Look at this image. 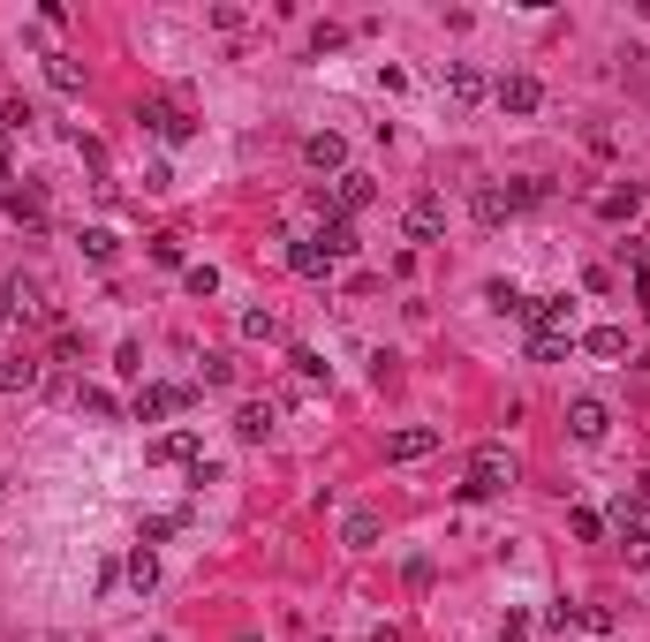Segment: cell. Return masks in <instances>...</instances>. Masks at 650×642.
I'll return each mask as SVG.
<instances>
[{"mask_svg":"<svg viewBox=\"0 0 650 642\" xmlns=\"http://www.w3.org/2000/svg\"><path fill=\"white\" fill-rule=\"evenodd\" d=\"M514 454H499V446H484L477 461H469V484H462V499H499V491H514Z\"/></svg>","mask_w":650,"mask_h":642,"instance_id":"obj_1","label":"cell"},{"mask_svg":"<svg viewBox=\"0 0 650 642\" xmlns=\"http://www.w3.org/2000/svg\"><path fill=\"white\" fill-rule=\"evenodd\" d=\"M605 529H613V544L635 559V567H650V507H643V499H620Z\"/></svg>","mask_w":650,"mask_h":642,"instance_id":"obj_2","label":"cell"},{"mask_svg":"<svg viewBox=\"0 0 650 642\" xmlns=\"http://www.w3.org/2000/svg\"><path fill=\"white\" fill-rule=\"evenodd\" d=\"M401 220H409V242H439L446 235V197H439V189H416Z\"/></svg>","mask_w":650,"mask_h":642,"instance_id":"obj_3","label":"cell"},{"mask_svg":"<svg viewBox=\"0 0 650 642\" xmlns=\"http://www.w3.org/2000/svg\"><path fill=\"white\" fill-rule=\"evenodd\" d=\"M303 167H310V174H333V182H341V174H348V144H341L333 129L303 136Z\"/></svg>","mask_w":650,"mask_h":642,"instance_id":"obj_4","label":"cell"},{"mask_svg":"<svg viewBox=\"0 0 650 642\" xmlns=\"http://www.w3.org/2000/svg\"><path fill=\"white\" fill-rule=\"evenodd\" d=\"M137 121L159 136V144H182V136H189V114H182L174 99H144V106H137Z\"/></svg>","mask_w":650,"mask_h":642,"instance_id":"obj_5","label":"cell"},{"mask_svg":"<svg viewBox=\"0 0 650 642\" xmlns=\"http://www.w3.org/2000/svg\"><path fill=\"white\" fill-rule=\"evenodd\" d=\"M197 401V386H144L137 393V423H159V416H174V408H189Z\"/></svg>","mask_w":650,"mask_h":642,"instance_id":"obj_6","label":"cell"},{"mask_svg":"<svg viewBox=\"0 0 650 642\" xmlns=\"http://www.w3.org/2000/svg\"><path fill=\"white\" fill-rule=\"evenodd\" d=\"M424 454H439V431L431 423H409V431L386 439V461H424Z\"/></svg>","mask_w":650,"mask_h":642,"instance_id":"obj_7","label":"cell"},{"mask_svg":"<svg viewBox=\"0 0 650 642\" xmlns=\"http://www.w3.org/2000/svg\"><path fill=\"white\" fill-rule=\"evenodd\" d=\"M567 431H575L582 446H598L605 431H613V416H605V401H575V408H567Z\"/></svg>","mask_w":650,"mask_h":642,"instance_id":"obj_8","label":"cell"},{"mask_svg":"<svg viewBox=\"0 0 650 642\" xmlns=\"http://www.w3.org/2000/svg\"><path fill=\"white\" fill-rule=\"evenodd\" d=\"M46 386V363H31V355H8L0 363V393H38Z\"/></svg>","mask_w":650,"mask_h":642,"instance_id":"obj_9","label":"cell"},{"mask_svg":"<svg viewBox=\"0 0 650 642\" xmlns=\"http://www.w3.org/2000/svg\"><path fill=\"white\" fill-rule=\"evenodd\" d=\"M537 99H545V84H537L530 68H522V76H507V84H499V106H507V114H537Z\"/></svg>","mask_w":650,"mask_h":642,"instance_id":"obj_10","label":"cell"},{"mask_svg":"<svg viewBox=\"0 0 650 642\" xmlns=\"http://www.w3.org/2000/svg\"><path fill=\"white\" fill-rule=\"evenodd\" d=\"M235 439H250V446L273 439V401H242L235 408Z\"/></svg>","mask_w":650,"mask_h":642,"instance_id":"obj_11","label":"cell"},{"mask_svg":"<svg viewBox=\"0 0 650 642\" xmlns=\"http://www.w3.org/2000/svg\"><path fill=\"white\" fill-rule=\"evenodd\" d=\"M8 220H16V227H46V189H38V182L8 189Z\"/></svg>","mask_w":650,"mask_h":642,"instance_id":"obj_12","label":"cell"},{"mask_svg":"<svg viewBox=\"0 0 650 642\" xmlns=\"http://www.w3.org/2000/svg\"><path fill=\"white\" fill-rule=\"evenodd\" d=\"M446 91H454V106H477L492 84H484V68H477V61H454V68H446Z\"/></svg>","mask_w":650,"mask_h":642,"instance_id":"obj_13","label":"cell"},{"mask_svg":"<svg viewBox=\"0 0 650 642\" xmlns=\"http://www.w3.org/2000/svg\"><path fill=\"white\" fill-rule=\"evenodd\" d=\"M152 461H182V469H197V461H205V446H197V431H167V439L152 446Z\"/></svg>","mask_w":650,"mask_h":642,"instance_id":"obj_14","label":"cell"},{"mask_svg":"<svg viewBox=\"0 0 650 642\" xmlns=\"http://www.w3.org/2000/svg\"><path fill=\"white\" fill-rule=\"evenodd\" d=\"M371 197H378L371 174H341V182H333V204H341V220H348V212H363Z\"/></svg>","mask_w":650,"mask_h":642,"instance_id":"obj_15","label":"cell"},{"mask_svg":"<svg viewBox=\"0 0 650 642\" xmlns=\"http://www.w3.org/2000/svg\"><path fill=\"white\" fill-rule=\"evenodd\" d=\"M477 220H484V227L514 220V204H507V189H499V182H484V189H477Z\"/></svg>","mask_w":650,"mask_h":642,"instance_id":"obj_16","label":"cell"},{"mask_svg":"<svg viewBox=\"0 0 650 642\" xmlns=\"http://www.w3.org/2000/svg\"><path fill=\"white\" fill-rule=\"evenodd\" d=\"M582 348L598 355V363H613V355H628V333H620V325H598V333H582Z\"/></svg>","mask_w":650,"mask_h":642,"instance_id":"obj_17","label":"cell"},{"mask_svg":"<svg viewBox=\"0 0 650 642\" xmlns=\"http://www.w3.org/2000/svg\"><path fill=\"white\" fill-rule=\"evenodd\" d=\"M288 265L303 272V280H325V272H333V257H325L318 242H295V250H288Z\"/></svg>","mask_w":650,"mask_h":642,"instance_id":"obj_18","label":"cell"},{"mask_svg":"<svg viewBox=\"0 0 650 642\" xmlns=\"http://www.w3.org/2000/svg\"><path fill=\"white\" fill-rule=\"evenodd\" d=\"M635 204H643V189H605V197H598V212H605V220H635Z\"/></svg>","mask_w":650,"mask_h":642,"instance_id":"obj_19","label":"cell"},{"mask_svg":"<svg viewBox=\"0 0 650 642\" xmlns=\"http://www.w3.org/2000/svg\"><path fill=\"white\" fill-rule=\"evenodd\" d=\"M575 348V333H530V363H560Z\"/></svg>","mask_w":650,"mask_h":642,"instance_id":"obj_20","label":"cell"},{"mask_svg":"<svg viewBox=\"0 0 650 642\" xmlns=\"http://www.w3.org/2000/svg\"><path fill=\"white\" fill-rule=\"evenodd\" d=\"M46 84H53V91H84V68H76L69 53H53V61H46Z\"/></svg>","mask_w":650,"mask_h":642,"instance_id":"obj_21","label":"cell"},{"mask_svg":"<svg viewBox=\"0 0 650 642\" xmlns=\"http://www.w3.org/2000/svg\"><path fill=\"white\" fill-rule=\"evenodd\" d=\"M318 250H325V257H348V250H356V227H348V220H325Z\"/></svg>","mask_w":650,"mask_h":642,"instance_id":"obj_22","label":"cell"},{"mask_svg":"<svg viewBox=\"0 0 650 642\" xmlns=\"http://www.w3.org/2000/svg\"><path fill=\"white\" fill-rule=\"evenodd\" d=\"M341 537L356 544V552H371V544H378V514H348V522H341Z\"/></svg>","mask_w":650,"mask_h":642,"instance_id":"obj_23","label":"cell"},{"mask_svg":"<svg viewBox=\"0 0 650 642\" xmlns=\"http://www.w3.org/2000/svg\"><path fill=\"white\" fill-rule=\"evenodd\" d=\"M197 378H205L212 393H220V386H235V355H220V348H212V355H205V371H197Z\"/></svg>","mask_w":650,"mask_h":642,"instance_id":"obj_24","label":"cell"},{"mask_svg":"<svg viewBox=\"0 0 650 642\" xmlns=\"http://www.w3.org/2000/svg\"><path fill=\"white\" fill-rule=\"evenodd\" d=\"M129 582H137V590H152V582H159V559H152V544H137V552H129Z\"/></svg>","mask_w":650,"mask_h":642,"instance_id":"obj_25","label":"cell"},{"mask_svg":"<svg viewBox=\"0 0 650 642\" xmlns=\"http://www.w3.org/2000/svg\"><path fill=\"white\" fill-rule=\"evenodd\" d=\"M242 333H250V340H280V318H273V310H242Z\"/></svg>","mask_w":650,"mask_h":642,"instance_id":"obj_26","label":"cell"},{"mask_svg":"<svg viewBox=\"0 0 650 642\" xmlns=\"http://www.w3.org/2000/svg\"><path fill=\"white\" fill-rule=\"evenodd\" d=\"M507 204H514V212H522V204H545V182H537V174H522V182H507Z\"/></svg>","mask_w":650,"mask_h":642,"instance_id":"obj_27","label":"cell"},{"mask_svg":"<svg viewBox=\"0 0 650 642\" xmlns=\"http://www.w3.org/2000/svg\"><path fill=\"white\" fill-rule=\"evenodd\" d=\"M567 529H575L582 544H598V537H605V522H598V514H590V507H575V514H567Z\"/></svg>","mask_w":650,"mask_h":642,"instance_id":"obj_28","label":"cell"},{"mask_svg":"<svg viewBox=\"0 0 650 642\" xmlns=\"http://www.w3.org/2000/svg\"><path fill=\"white\" fill-rule=\"evenodd\" d=\"M84 257H91V265H106V257H114V235H106V227H84Z\"/></svg>","mask_w":650,"mask_h":642,"instance_id":"obj_29","label":"cell"},{"mask_svg":"<svg viewBox=\"0 0 650 642\" xmlns=\"http://www.w3.org/2000/svg\"><path fill=\"white\" fill-rule=\"evenodd\" d=\"M76 408H84V416H114V393H99V386H84V393H76Z\"/></svg>","mask_w":650,"mask_h":642,"instance_id":"obj_30","label":"cell"},{"mask_svg":"<svg viewBox=\"0 0 650 642\" xmlns=\"http://www.w3.org/2000/svg\"><path fill=\"white\" fill-rule=\"evenodd\" d=\"M152 265H182V235H152Z\"/></svg>","mask_w":650,"mask_h":642,"instance_id":"obj_31","label":"cell"},{"mask_svg":"<svg viewBox=\"0 0 650 642\" xmlns=\"http://www.w3.org/2000/svg\"><path fill=\"white\" fill-rule=\"evenodd\" d=\"M182 280H189V295H212V288H220V272H212V265H189Z\"/></svg>","mask_w":650,"mask_h":642,"instance_id":"obj_32","label":"cell"},{"mask_svg":"<svg viewBox=\"0 0 650 642\" xmlns=\"http://www.w3.org/2000/svg\"><path fill=\"white\" fill-rule=\"evenodd\" d=\"M0 182H16V144L0 136Z\"/></svg>","mask_w":650,"mask_h":642,"instance_id":"obj_33","label":"cell"},{"mask_svg":"<svg viewBox=\"0 0 650 642\" xmlns=\"http://www.w3.org/2000/svg\"><path fill=\"white\" fill-rule=\"evenodd\" d=\"M0 491H8V476H0Z\"/></svg>","mask_w":650,"mask_h":642,"instance_id":"obj_34","label":"cell"}]
</instances>
